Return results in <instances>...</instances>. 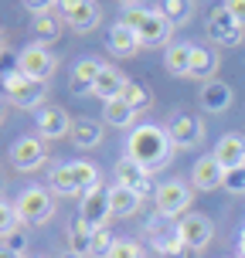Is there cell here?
I'll list each match as a JSON object with an SVG mask.
<instances>
[{"label":"cell","instance_id":"obj_19","mask_svg":"<svg viewBox=\"0 0 245 258\" xmlns=\"http://www.w3.org/2000/svg\"><path fill=\"white\" fill-rule=\"evenodd\" d=\"M106 64L99 61V58H82V61L72 68V92L75 95H89L92 89H95V78L103 75Z\"/></svg>","mask_w":245,"mask_h":258},{"label":"cell","instance_id":"obj_33","mask_svg":"<svg viewBox=\"0 0 245 258\" xmlns=\"http://www.w3.org/2000/svg\"><path fill=\"white\" fill-rule=\"evenodd\" d=\"M109 258H143V248L133 238H116V245L109 251Z\"/></svg>","mask_w":245,"mask_h":258},{"label":"cell","instance_id":"obj_8","mask_svg":"<svg viewBox=\"0 0 245 258\" xmlns=\"http://www.w3.org/2000/svg\"><path fill=\"white\" fill-rule=\"evenodd\" d=\"M208 38L215 41V44H221V48H235V44H242L245 27L238 24L232 14L225 11V4H221V7H215L211 17H208Z\"/></svg>","mask_w":245,"mask_h":258},{"label":"cell","instance_id":"obj_7","mask_svg":"<svg viewBox=\"0 0 245 258\" xmlns=\"http://www.w3.org/2000/svg\"><path fill=\"white\" fill-rule=\"evenodd\" d=\"M17 214H21V221L24 224H48L55 214L52 207V197H48V190L44 187H27L21 197H17Z\"/></svg>","mask_w":245,"mask_h":258},{"label":"cell","instance_id":"obj_25","mask_svg":"<svg viewBox=\"0 0 245 258\" xmlns=\"http://www.w3.org/2000/svg\"><path fill=\"white\" fill-rule=\"evenodd\" d=\"M191 51H194V44H187V41L170 44L167 54H164V68H167L170 75H177V78H187V68H191Z\"/></svg>","mask_w":245,"mask_h":258},{"label":"cell","instance_id":"obj_40","mask_svg":"<svg viewBox=\"0 0 245 258\" xmlns=\"http://www.w3.org/2000/svg\"><path fill=\"white\" fill-rule=\"evenodd\" d=\"M238 248H242V258H245V231H242V241H238Z\"/></svg>","mask_w":245,"mask_h":258},{"label":"cell","instance_id":"obj_20","mask_svg":"<svg viewBox=\"0 0 245 258\" xmlns=\"http://www.w3.org/2000/svg\"><path fill=\"white\" fill-rule=\"evenodd\" d=\"M215 160H218L225 170L245 167V140L242 136H221L218 146H215Z\"/></svg>","mask_w":245,"mask_h":258},{"label":"cell","instance_id":"obj_39","mask_svg":"<svg viewBox=\"0 0 245 258\" xmlns=\"http://www.w3.org/2000/svg\"><path fill=\"white\" fill-rule=\"evenodd\" d=\"M58 258H82V255H75V251H65V255H58Z\"/></svg>","mask_w":245,"mask_h":258},{"label":"cell","instance_id":"obj_30","mask_svg":"<svg viewBox=\"0 0 245 258\" xmlns=\"http://www.w3.org/2000/svg\"><path fill=\"white\" fill-rule=\"evenodd\" d=\"M17 224H21L17 207H11V204H4V201H0V238H11V234H17Z\"/></svg>","mask_w":245,"mask_h":258},{"label":"cell","instance_id":"obj_37","mask_svg":"<svg viewBox=\"0 0 245 258\" xmlns=\"http://www.w3.org/2000/svg\"><path fill=\"white\" fill-rule=\"evenodd\" d=\"M11 251H17V255H24V238H21V234H11Z\"/></svg>","mask_w":245,"mask_h":258},{"label":"cell","instance_id":"obj_26","mask_svg":"<svg viewBox=\"0 0 245 258\" xmlns=\"http://www.w3.org/2000/svg\"><path fill=\"white\" fill-rule=\"evenodd\" d=\"M103 119H106V126L126 129V126H133V119H136V109H133L126 99H113V102H106V105H103Z\"/></svg>","mask_w":245,"mask_h":258},{"label":"cell","instance_id":"obj_11","mask_svg":"<svg viewBox=\"0 0 245 258\" xmlns=\"http://www.w3.org/2000/svg\"><path fill=\"white\" fill-rule=\"evenodd\" d=\"M211 234H215V224L208 214H184L181 224H177V238L184 241V248H194V251L208 248Z\"/></svg>","mask_w":245,"mask_h":258},{"label":"cell","instance_id":"obj_44","mask_svg":"<svg viewBox=\"0 0 245 258\" xmlns=\"http://www.w3.org/2000/svg\"><path fill=\"white\" fill-rule=\"evenodd\" d=\"M0 183H4V173H0Z\"/></svg>","mask_w":245,"mask_h":258},{"label":"cell","instance_id":"obj_12","mask_svg":"<svg viewBox=\"0 0 245 258\" xmlns=\"http://www.w3.org/2000/svg\"><path fill=\"white\" fill-rule=\"evenodd\" d=\"M62 14H65V24H72V31H78V34H89L103 17L95 0H62Z\"/></svg>","mask_w":245,"mask_h":258},{"label":"cell","instance_id":"obj_22","mask_svg":"<svg viewBox=\"0 0 245 258\" xmlns=\"http://www.w3.org/2000/svg\"><path fill=\"white\" fill-rule=\"evenodd\" d=\"M143 204V197L136 190H129V187H109V211H113V218H129V214H136Z\"/></svg>","mask_w":245,"mask_h":258},{"label":"cell","instance_id":"obj_35","mask_svg":"<svg viewBox=\"0 0 245 258\" xmlns=\"http://www.w3.org/2000/svg\"><path fill=\"white\" fill-rule=\"evenodd\" d=\"M21 4H24V11L38 14V17H48L55 11V4H62V0H21Z\"/></svg>","mask_w":245,"mask_h":258},{"label":"cell","instance_id":"obj_15","mask_svg":"<svg viewBox=\"0 0 245 258\" xmlns=\"http://www.w3.org/2000/svg\"><path fill=\"white\" fill-rule=\"evenodd\" d=\"M113 173H116L119 187H129V190H136L140 197H146V194L154 190V183H150V170L140 167V163H136V160H129V156H126V160H119Z\"/></svg>","mask_w":245,"mask_h":258},{"label":"cell","instance_id":"obj_14","mask_svg":"<svg viewBox=\"0 0 245 258\" xmlns=\"http://www.w3.org/2000/svg\"><path fill=\"white\" fill-rule=\"evenodd\" d=\"M34 122H38L41 140H62V136H72V119H68V112L58 109V105H41Z\"/></svg>","mask_w":245,"mask_h":258},{"label":"cell","instance_id":"obj_16","mask_svg":"<svg viewBox=\"0 0 245 258\" xmlns=\"http://www.w3.org/2000/svg\"><path fill=\"white\" fill-rule=\"evenodd\" d=\"M129 78L119 72V68H113V64H106L103 75L95 78V89H92V95L95 99H103V102H113V99H123V92H126Z\"/></svg>","mask_w":245,"mask_h":258},{"label":"cell","instance_id":"obj_4","mask_svg":"<svg viewBox=\"0 0 245 258\" xmlns=\"http://www.w3.org/2000/svg\"><path fill=\"white\" fill-rule=\"evenodd\" d=\"M4 92H7V99H11L14 105H21V109H34V105L44 102L48 85L38 82V78H27L24 72H11V75H4Z\"/></svg>","mask_w":245,"mask_h":258},{"label":"cell","instance_id":"obj_34","mask_svg":"<svg viewBox=\"0 0 245 258\" xmlns=\"http://www.w3.org/2000/svg\"><path fill=\"white\" fill-rule=\"evenodd\" d=\"M225 190L232 194H245V167H235V170H225Z\"/></svg>","mask_w":245,"mask_h":258},{"label":"cell","instance_id":"obj_24","mask_svg":"<svg viewBox=\"0 0 245 258\" xmlns=\"http://www.w3.org/2000/svg\"><path fill=\"white\" fill-rule=\"evenodd\" d=\"M72 143L78 150H95L103 143V126L95 119H75L72 122Z\"/></svg>","mask_w":245,"mask_h":258},{"label":"cell","instance_id":"obj_9","mask_svg":"<svg viewBox=\"0 0 245 258\" xmlns=\"http://www.w3.org/2000/svg\"><path fill=\"white\" fill-rule=\"evenodd\" d=\"M164 129H167L170 143L181 146V150H194L198 143L205 140V126H201V119L191 116V112H174Z\"/></svg>","mask_w":245,"mask_h":258},{"label":"cell","instance_id":"obj_29","mask_svg":"<svg viewBox=\"0 0 245 258\" xmlns=\"http://www.w3.org/2000/svg\"><path fill=\"white\" fill-rule=\"evenodd\" d=\"M123 99H126L136 112H143V109L150 105V89H146V85H140V82H129L126 92H123Z\"/></svg>","mask_w":245,"mask_h":258},{"label":"cell","instance_id":"obj_43","mask_svg":"<svg viewBox=\"0 0 245 258\" xmlns=\"http://www.w3.org/2000/svg\"><path fill=\"white\" fill-rule=\"evenodd\" d=\"M0 48H4V34H0Z\"/></svg>","mask_w":245,"mask_h":258},{"label":"cell","instance_id":"obj_41","mask_svg":"<svg viewBox=\"0 0 245 258\" xmlns=\"http://www.w3.org/2000/svg\"><path fill=\"white\" fill-rule=\"evenodd\" d=\"M119 4H123V7H129V4H136V0H119Z\"/></svg>","mask_w":245,"mask_h":258},{"label":"cell","instance_id":"obj_5","mask_svg":"<svg viewBox=\"0 0 245 258\" xmlns=\"http://www.w3.org/2000/svg\"><path fill=\"white\" fill-rule=\"evenodd\" d=\"M55 68H58V58H55L52 48H48V44H41V41L27 44L24 51H17V72H24L27 78L44 82V78H52Z\"/></svg>","mask_w":245,"mask_h":258},{"label":"cell","instance_id":"obj_21","mask_svg":"<svg viewBox=\"0 0 245 258\" xmlns=\"http://www.w3.org/2000/svg\"><path fill=\"white\" fill-rule=\"evenodd\" d=\"M140 48H143V44H140V38L133 34V27H129V24H123V21H119V24L109 27V51H113V54L129 58V54H136Z\"/></svg>","mask_w":245,"mask_h":258},{"label":"cell","instance_id":"obj_38","mask_svg":"<svg viewBox=\"0 0 245 258\" xmlns=\"http://www.w3.org/2000/svg\"><path fill=\"white\" fill-rule=\"evenodd\" d=\"M0 258H24V255H17V251H11L7 245H0Z\"/></svg>","mask_w":245,"mask_h":258},{"label":"cell","instance_id":"obj_42","mask_svg":"<svg viewBox=\"0 0 245 258\" xmlns=\"http://www.w3.org/2000/svg\"><path fill=\"white\" fill-rule=\"evenodd\" d=\"M0 122H4V105H0Z\"/></svg>","mask_w":245,"mask_h":258},{"label":"cell","instance_id":"obj_3","mask_svg":"<svg viewBox=\"0 0 245 258\" xmlns=\"http://www.w3.org/2000/svg\"><path fill=\"white\" fill-rule=\"evenodd\" d=\"M92 187H99V170L89 160H75V163H62L52 170V190L58 194H85Z\"/></svg>","mask_w":245,"mask_h":258},{"label":"cell","instance_id":"obj_36","mask_svg":"<svg viewBox=\"0 0 245 258\" xmlns=\"http://www.w3.org/2000/svg\"><path fill=\"white\" fill-rule=\"evenodd\" d=\"M225 11H228L235 21L245 27V0H225Z\"/></svg>","mask_w":245,"mask_h":258},{"label":"cell","instance_id":"obj_2","mask_svg":"<svg viewBox=\"0 0 245 258\" xmlns=\"http://www.w3.org/2000/svg\"><path fill=\"white\" fill-rule=\"evenodd\" d=\"M123 24L133 27V34L140 38L143 48H160V44H170V34H174V24H170L160 11H146V7H136V4H129V7H126Z\"/></svg>","mask_w":245,"mask_h":258},{"label":"cell","instance_id":"obj_28","mask_svg":"<svg viewBox=\"0 0 245 258\" xmlns=\"http://www.w3.org/2000/svg\"><path fill=\"white\" fill-rule=\"evenodd\" d=\"M157 11H160L170 24L177 27L181 21H187V17H191V0H160V7H157Z\"/></svg>","mask_w":245,"mask_h":258},{"label":"cell","instance_id":"obj_31","mask_svg":"<svg viewBox=\"0 0 245 258\" xmlns=\"http://www.w3.org/2000/svg\"><path fill=\"white\" fill-rule=\"evenodd\" d=\"M34 34H38L41 44H48V41H55L58 34H62V24L55 21L52 14H48V17H38V21H34Z\"/></svg>","mask_w":245,"mask_h":258},{"label":"cell","instance_id":"obj_32","mask_svg":"<svg viewBox=\"0 0 245 258\" xmlns=\"http://www.w3.org/2000/svg\"><path fill=\"white\" fill-rule=\"evenodd\" d=\"M113 245H116V238L106 231V228H99V231L92 234V255H95V258H109Z\"/></svg>","mask_w":245,"mask_h":258},{"label":"cell","instance_id":"obj_1","mask_svg":"<svg viewBox=\"0 0 245 258\" xmlns=\"http://www.w3.org/2000/svg\"><path fill=\"white\" fill-rule=\"evenodd\" d=\"M129 160H136L140 167L146 170H160L170 163V150H174V143H170L167 129L154 126V122H143V126H136L133 133H129Z\"/></svg>","mask_w":245,"mask_h":258},{"label":"cell","instance_id":"obj_18","mask_svg":"<svg viewBox=\"0 0 245 258\" xmlns=\"http://www.w3.org/2000/svg\"><path fill=\"white\" fill-rule=\"evenodd\" d=\"M198 102L205 112H225L228 105H232V85H225L218 78H211L201 85V95H198Z\"/></svg>","mask_w":245,"mask_h":258},{"label":"cell","instance_id":"obj_27","mask_svg":"<svg viewBox=\"0 0 245 258\" xmlns=\"http://www.w3.org/2000/svg\"><path fill=\"white\" fill-rule=\"evenodd\" d=\"M92 228L89 224H85V221H72V234H68V238H72V248H68V251H75V255H92Z\"/></svg>","mask_w":245,"mask_h":258},{"label":"cell","instance_id":"obj_13","mask_svg":"<svg viewBox=\"0 0 245 258\" xmlns=\"http://www.w3.org/2000/svg\"><path fill=\"white\" fill-rule=\"evenodd\" d=\"M106 218H113V211H109V190L99 183V187H92V190L82 197L78 221H85L92 231H99V228H106Z\"/></svg>","mask_w":245,"mask_h":258},{"label":"cell","instance_id":"obj_17","mask_svg":"<svg viewBox=\"0 0 245 258\" xmlns=\"http://www.w3.org/2000/svg\"><path fill=\"white\" fill-rule=\"evenodd\" d=\"M191 183L198 187V190H215V187H221V183H225V167H221L218 160H215V153L194 163Z\"/></svg>","mask_w":245,"mask_h":258},{"label":"cell","instance_id":"obj_6","mask_svg":"<svg viewBox=\"0 0 245 258\" xmlns=\"http://www.w3.org/2000/svg\"><path fill=\"white\" fill-rule=\"evenodd\" d=\"M191 201H194V190L184 180H167V183H160V187L154 190L157 214H164V218H177L181 211L191 207Z\"/></svg>","mask_w":245,"mask_h":258},{"label":"cell","instance_id":"obj_10","mask_svg":"<svg viewBox=\"0 0 245 258\" xmlns=\"http://www.w3.org/2000/svg\"><path fill=\"white\" fill-rule=\"evenodd\" d=\"M44 160H48V150H44V140L41 136H21V140L11 143V163L17 170L31 173V170L44 167Z\"/></svg>","mask_w":245,"mask_h":258},{"label":"cell","instance_id":"obj_23","mask_svg":"<svg viewBox=\"0 0 245 258\" xmlns=\"http://www.w3.org/2000/svg\"><path fill=\"white\" fill-rule=\"evenodd\" d=\"M215 72H218V51H211V48H201V44H194L187 78H205V82H211V75H215Z\"/></svg>","mask_w":245,"mask_h":258}]
</instances>
